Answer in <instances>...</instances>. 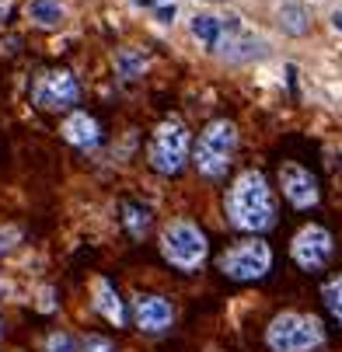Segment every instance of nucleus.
<instances>
[{"mask_svg": "<svg viewBox=\"0 0 342 352\" xmlns=\"http://www.w3.org/2000/svg\"><path fill=\"white\" fill-rule=\"evenodd\" d=\"M227 223L244 234H266L276 227V199L262 171L248 168L227 188Z\"/></svg>", "mask_w": 342, "mask_h": 352, "instance_id": "obj_1", "label": "nucleus"}, {"mask_svg": "<svg viewBox=\"0 0 342 352\" xmlns=\"http://www.w3.org/2000/svg\"><path fill=\"white\" fill-rule=\"evenodd\" d=\"M325 342V328L314 314L283 311L266 328V345L272 352H311Z\"/></svg>", "mask_w": 342, "mask_h": 352, "instance_id": "obj_2", "label": "nucleus"}, {"mask_svg": "<svg viewBox=\"0 0 342 352\" xmlns=\"http://www.w3.org/2000/svg\"><path fill=\"white\" fill-rule=\"evenodd\" d=\"M161 255L178 272H195L210 255V241L192 220H171L161 230Z\"/></svg>", "mask_w": 342, "mask_h": 352, "instance_id": "obj_3", "label": "nucleus"}, {"mask_svg": "<svg viewBox=\"0 0 342 352\" xmlns=\"http://www.w3.org/2000/svg\"><path fill=\"white\" fill-rule=\"evenodd\" d=\"M234 150H237V126L231 119H213L200 133V143L192 150V164L206 178H224L227 168H231Z\"/></svg>", "mask_w": 342, "mask_h": 352, "instance_id": "obj_4", "label": "nucleus"}, {"mask_svg": "<svg viewBox=\"0 0 342 352\" xmlns=\"http://www.w3.org/2000/svg\"><path fill=\"white\" fill-rule=\"evenodd\" d=\"M147 161L158 175H178L189 161V129L178 116L164 119L151 133V146H147Z\"/></svg>", "mask_w": 342, "mask_h": 352, "instance_id": "obj_5", "label": "nucleus"}, {"mask_svg": "<svg viewBox=\"0 0 342 352\" xmlns=\"http://www.w3.org/2000/svg\"><path fill=\"white\" fill-rule=\"evenodd\" d=\"M217 269L234 279V283H255L262 276H269L272 269V251L262 237H248V241H237L231 244L224 255L217 258Z\"/></svg>", "mask_w": 342, "mask_h": 352, "instance_id": "obj_6", "label": "nucleus"}, {"mask_svg": "<svg viewBox=\"0 0 342 352\" xmlns=\"http://www.w3.org/2000/svg\"><path fill=\"white\" fill-rule=\"evenodd\" d=\"M77 98H81V84L70 70H45L32 84V102L45 112H67L77 105Z\"/></svg>", "mask_w": 342, "mask_h": 352, "instance_id": "obj_7", "label": "nucleus"}, {"mask_svg": "<svg viewBox=\"0 0 342 352\" xmlns=\"http://www.w3.org/2000/svg\"><path fill=\"white\" fill-rule=\"evenodd\" d=\"M332 251H335V241H332V234L321 223L301 227L297 234H293V241H290V258L297 262L304 272H321L328 265V258H332Z\"/></svg>", "mask_w": 342, "mask_h": 352, "instance_id": "obj_8", "label": "nucleus"}, {"mask_svg": "<svg viewBox=\"0 0 342 352\" xmlns=\"http://www.w3.org/2000/svg\"><path fill=\"white\" fill-rule=\"evenodd\" d=\"M279 188H283V199L293 210H311V206H318V199H321L318 178L297 161L279 164Z\"/></svg>", "mask_w": 342, "mask_h": 352, "instance_id": "obj_9", "label": "nucleus"}, {"mask_svg": "<svg viewBox=\"0 0 342 352\" xmlns=\"http://www.w3.org/2000/svg\"><path fill=\"white\" fill-rule=\"evenodd\" d=\"M133 321H136V328L147 331V335H161V331L171 328L175 307H171V300H164V296H158V293H140V296L133 300Z\"/></svg>", "mask_w": 342, "mask_h": 352, "instance_id": "obj_10", "label": "nucleus"}, {"mask_svg": "<svg viewBox=\"0 0 342 352\" xmlns=\"http://www.w3.org/2000/svg\"><path fill=\"white\" fill-rule=\"evenodd\" d=\"M60 133H63V140L74 143L77 150H94L98 143H102V126H98L94 116H87V112H70V116L63 119Z\"/></svg>", "mask_w": 342, "mask_h": 352, "instance_id": "obj_11", "label": "nucleus"}, {"mask_svg": "<svg viewBox=\"0 0 342 352\" xmlns=\"http://www.w3.org/2000/svg\"><path fill=\"white\" fill-rule=\"evenodd\" d=\"M91 293H94V311L102 314L109 324L122 328V324H126V307H122V300H119V289H116L109 279L98 276V279L91 283Z\"/></svg>", "mask_w": 342, "mask_h": 352, "instance_id": "obj_12", "label": "nucleus"}, {"mask_svg": "<svg viewBox=\"0 0 342 352\" xmlns=\"http://www.w3.org/2000/svg\"><path fill=\"white\" fill-rule=\"evenodd\" d=\"M119 223L126 227V234H129V237H136V241H140L147 230H151L154 213H151V206L136 203V199H122V203H119Z\"/></svg>", "mask_w": 342, "mask_h": 352, "instance_id": "obj_13", "label": "nucleus"}, {"mask_svg": "<svg viewBox=\"0 0 342 352\" xmlns=\"http://www.w3.org/2000/svg\"><path fill=\"white\" fill-rule=\"evenodd\" d=\"M192 35L200 38L203 45L217 49V45H220V35H224V21L213 18V14H195V18H192Z\"/></svg>", "mask_w": 342, "mask_h": 352, "instance_id": "obj_14", "label": "nucleus"}, {"mask_svg": "<svg viewBox=\"0 0 342 352\" xmlns=\"http://www.w3.org/2000/svg\"><path fill=\"white\" fill-rule=\"evenodd\" d=\"M279 28L286 35H308L311 32V21H308V11L301 4H283L279 8Z\"/></svg>", "mask_w": 342, "mask_h": 352, "instance_id": "obj_15", "label": "nucleus"}, {"mask_svg": "<svg viewBox=\"0 0 342 352\" xmlns=\"http://www.w3.org/2000/svg\"><path fill=\"white\" fill-rule=\"evenodd\" d=\"M28 18L42 28H56L63 21V8L56 4V0H32L28 4Z\"/></svg>", "mask_w": 342, "mask_h": 352, "instance_id": "obj_16", "label": "nucleus"}, {"mask_svg": "<svg viewBox=\"0 0 342 352\" xmlns=\"http://www.w3.org/2000/svg\"><path fill=\"white\" fill-rule=\"evenodd\" d=\"M116 70H119V77H126V80L140 77V74L147 70V53H140V49H122V53L116 56Z\"/></svg>", "mask_w": 342, "mask_h": 352, "instance_id": "obj_17", "label": "nucleus"}, {"mask_svg": "<svg viewBox=\"0 0 342 352\" xmlns=\"http://www.w3.org/2000/svg\"><path fill=\"white\" fill-rule=\"evenodd\" d=\"M321 300H325V311L342 324V276H332L321 283Z\"/></svg>", "mask_w": 342, "mask_h": 352, "instance_id": "obj_18", "label": "nucleus"}, {"mask_svg": "<svg viewBox=\"0 0 342 352\" xmlns=\"http://www.w3.org/2000/svg\"><path fill=\"white\" fill-rule=\"evenodd\" d=\"M77 345H74V338L67 335V331H53V335H45V342H42V352H74Z\"/></svg>", "mask_w": 342, "mask_h": 352, "instance_id": "obj_19", "label": "nucleus"}, {"mask_svg": "<svg viewBox=\"0 0 342 352\" xmlns=\"http://www.w3.org/2000/svg\"><path fill=\"white\" fill-rule=\"evenodd\" d=\"M21 244V227H0V255H8Z\"/></svg>", "mask_w": 342, "mask_h": 352, "instance_id": "obj_20", "label": "nucleus"}, {"mask_svg": "<svg viewBox=\"0 0 342 352\" xmlns=\"http://www.w3.org/2000/svg\"><path fill=\"white\" fill-rule=\"evenodd\" d=\"M81 352H116V345L105 338V335H87L81 342Z\"/></svg>", "mask_w": 342, "mask_h": 352, "instance_id": "obj_21", "label": "nucleus"}, {"mask_svg": "<svg viewBox=\"0 0 342 352\" xmlns=\"http://www.w3.org/2000/svg\"><path fill=\"white\" fill-rule=\"evenodd\" d=\"M154 18H158L161 25H171V21H175V4H164V8H158V11H154Z\"/></svg>", "mask_w": 342, "mask_h": 352, "instance_id": "obj_22", "label": "nucleus"}, {"mask_svg": "<svg viewBox=\"0 0 342 352\" xmlns=\"http://www.w3.org/2000/svg\"><path fill=\"white\" fill-rule=\"evenodd\" d=\"M332 25H335V28L342 32V11H335V14H332Z\"/></svg>", "mask_w": 342, "mask_h": 352, "instance_id": "obj_23", "label": "nucleus"}, {"mask_svg": "<svg viewBox=\"0 0 342 352\" xmlns=\"http://www.w3.org/2000/svg\"><path fill=\"white\" fill-rule=\"evenodd\" d=\"M4 296H8V283H4V279H0V300H4Z\"/></svg>", "mask_w": 342, "mask_h": 352, "instance_id": "obj_24", "label": "nucleus"}, {"mask_svg": "<svg viewBox=\"0 0 342 352\" xmlns=\"http://www.w3.org/2000/svg\"><path fill=\"white\" fill-rule=\"evenodd\" d=\"M4 18H8V8H4V4H0V21H4Z\"/></svg>", "mask_w": 342, "mask_h": 352, "instance_id": "obj_25", "label": "nucleus"}, {"mask_svg": "<svg viewBox=\"0 0 342 352\" xmlns=\"http://www.w3.org/2000/svg\"><path fill=\"white\" fill-rule=\"evenodd\" d=\"M0 335H4V324H0Z\"/></svg>", "mask_w": 342, "mask_h": 352, "instance_id": "obj_26", "label": "nucleus"}]
</instances>
